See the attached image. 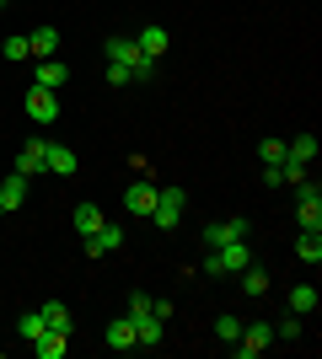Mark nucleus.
<instances>
[{
  "instance_id": "f8f14e48",
  "label": "nucleus",
  "mask_w": 322,
  "mask_h": 359,
  "mask_svg": "<svg viewBox=\"0 0 322 359\" xmlns=\"http://www.w3.org/2000/svg\"><path fill=\"white\" fill-rule=\"evenodd\" d=\"M38 316H43L48 332H70V327H76V316H70V306H65V300H43V306H38Z\"/></svg>"
},
{
  "instance_id": "5701e85b",
  "label": "nucleus",
  "mask_w": 322,
  "mask_h": 359,
  "mask_svg": "<svg viewBox=\"0 0 322 359\" xmlns=\"http://www.w3.org/2000/svg\"><path fill=\"white\" fill-rule=\"evenodd\" d=\"M317 300H322V295H317L311 285H295V290H290V311L307 316V311H317Z\"/></svg>"
},
{
  "instance_id": "412c9836",
  "label": "nucleus",
  "mask_w": 322,
  "mask_h": 359,
  "mask_svg": "<svg viewBox=\"0 0 322 359\" xmlns=\"http://www.w3.org/2000/svg\"><path fill=\"white\" fill-rule=\"evenodd\" d=\"M135 43H140V54H145V60H161V54H167V27H145Z\"/></svg>"
},
{
  "instance_id": "c85d7f7f",
  "label": "nucleus",
  "mask_w": 322,
  "mask_h": 359,
  "mask_svg": "<svg viewBox=\"0 0 322 359\" xmlns=\"http://www.w3.org/2000/svg\"><path fill=\"white\" fill-rule=\"evenodd\" d=\"M274 338H285V344H295V338H301V316H285V322H279V327H274Z\"/></svg>"
},
{
  "instance_id": "20e7f679",
  "label": "nucleus",
  "mask_w": 322,
  "mask_h": 359,
  "mask_svg": "<svg viewBox=\"0 0 322 359\" xmlns=\"http://www.w3.org/2000/svg\"><path fill=\"white\" fill-rule=\"evenodd\" d=\"M81 241H86V257H107V252H119V247H123V225L119 220H102L97 236H81Z\"/></svg>"
},
{
  "instance_id": "f03ea898",
  "label": "nucleus",
  "mask_w": 322,
  "mask_h": 359,
  "mask_svg": "<svg viewBox=\"0 0 322 359\" xmlns=\"http://www.w3.org/2000/svg\"><path fill=\"white\" fill-rule=\"evenodd\" d=\"M269 344H274V327H269V322H253V327L242 322V332H236V359H258Z\"/></svg>"
},
{
  "instance_id": "7c9ffc66",
  "label": "nucleus",
  "mask_w": 322,
  "mask_h": 359,
  "mask_svg": "<svg viewBox=\"0 0 322 359\" xmlns=\"http://www.w3.org/2000/svg\"><path fill=\"white\" fill-rule=\"evenodd\" d=\"M145 311H151V295H129V311H123V316L135 322V316H145Z\"/></svg>"
},
{
  "instance_id": "bb28decb",
  "label": "nucleus",
  "mask_w": 322,
  "mask_h": 359,
  "mask_svg": "<svg viewBox=\"0 0 322 359\" xmlns=\"http://www.w3.org/2000/svg\"><path fill=\"white\" fill-rule=\"evenodd\" d=\"M0 54H6V60H11V65L32 60V48H27V38H6V43H0Z\"/></svg>"
},
{
  "instance_id": "7ed1b4c3",
  "label": "nucleus",
  "mask_w": 322,
  "mask_h": 359,
  "mask_svg": "<svg viewBox=\"0 0 322 359\" xmlns=\"http://www.w3.org/2000/svg\"><path fill=\"white\" fill-rule=\"evenodd\" d=\"M151 220L161 225V231H172V225L183 220V188H156V210Z\"/></svg>"
},
{
  "instance_id": "473e14b6",
  "label": "nucleus",
  "mask_w": 322,
  "mask_h": 359,
  "mask_svg": "<svg viewBox=\"0 0 322 359\" xmlns=\"http://www.w3.org/2000/svg\"><path fill=\"white\" fill-rule=\"evenodd\" d=\"M0 220H6V204H0Z\"/></svg>"
},
{
  "instance_id": "ddd939ff",
  "label": "nucleus",
  "mask_w": 322,
  "mask_h": 359,
  "mask_svg": "<svg viewBox=\"0 0 322 359\" xmlns=\"http://www.w3.org/2000/svg\"><path fill=\"white\" fill-rule=\"evenodd\" d=\"M107 65H129V70H135V65L140 60H145V54H140V43H135V38H107Z\"/></svg>"
},
{
  "instance_id": "4468645a",
  "label": "nucleus",
  "mask_w": 322,
  "mask_h": 359,
  "mask_svg": "<svg viewBox=\"0 0 322 359\" xmlns=\"http://www.w3.org/2000/svg\"><path fill=\"white\" fill-rule=\"evenodd\" d=\"M65 348H70V332H38L32 338V354L38 359H65Z\"/></svg>"
},
{
  "instance_id": "39448f33",
  "label": "nucleus",
  "mask_w": 322,
  "mask_h": 359,
  "mask_svg": "<svg viewBox=\"0 0 322 359\" xmlns=\"http://www.w3.org/2000/svg\"><path fill=\"white\" fill-rule=\"evenodd\" d=\"M43 172H54V177H76L81 172V156L70 145H54L48 140V150H43Z\"/></svg>"
},
{
  "instance_id": "9d476101",
  "label": "nucleus",
  "mask_w": 322,
  "mask_h": 359,
  "mask_svg": "<svg viewBox=\"0 0 322 359\" xmlns=\"http://www.w3.org/2000/svg\"><path fill=\"white\" fill-rule=\"evenodd\" d=\"M43 150H48V140H27V145L16 150V166H11V172H22V177H38V172H43Z\"/></svg>"
},
{
  "instance_id": "2f4dec72",
  "label": "nucleus",
  "mask_w": 322,
  "mask_h": 359,
  "mask_svg": "<svg viewBox=\"0 0 322 359\" xmlns=\"http://www.w3.org/2000/svg\"><path fill=\"white\" fill-rule=\"evenodd\" d=\"M263 182H269V188H290V182H285V166H263Z\"/></svg>"
},
{
  "instance_id": "aec40b11",
  "label": "nucleus",
  "mask_w": 322,
  "mask_h": 359,
  "mask_svg": "<svg viewBox=\"0 0 322 359\" xmlns=\"http://www.w3.org/2000/svg\"><path fill=\"white\" fill-rule=\"evenodd\" d=\"M65 75H70V70H65L60 60H38V70H32V86H48V91H54V86H65Z\"/></svg>"
},
{
  "instance_id": "4be33fe9",
  "label": "nucleus",
  "mask_w": 322,
  "mask_h": 359,
  "mask_svg": "<svg viewBox=\"0 0 322 359\" xmlns=\"http://www.w3.org/2000/svg\"><path fill=\"white\" fill-rule=\"evenodd\" d=\"M285 156H290V161H301V166H311V161H317V140H311V135L285 140Z\"/></svg>"
},
{
  "instance_id": "6ab92c4d",
  "label": "nucleus",
  "mask_w": 322,
  "mask_h": 359,
  "mask_svg": "<svg viewBox=\"0 0 322 359\" xmlns=\"http://www.w3.org/2000/svg\"><path fill=\"white\" fill-rule=\"evenodd\" d=\"M70 220H76V231H81V236H97L107 215L97 210V204H76V210H70Z\"/></svg>"
},
{
  "instance_id": "1a4fd4ad",
  "label": "nucleus",
  "mask_w": 322,
  "mask_h": 359,
  "mask_svg": "<svg viewBox=\"0 0 322 359\" xmlns=\"http://www.w3.org/2000/svg\"><path fill=\"white\" fill-rule=\"evenodd\" d=\"M27 182L32 177H22V172H6V177H0V204H6V215H16L27 204Z\"/></svg>"
},
{
  "instance_id": "72a5a7b5",
  "label": "nucleus",
  "mask_w": 322,
  "mask_h": 359,
  "mask_svg": "<svg viewBox=\"0 0 322 359\" xmlns=\"http://www.w3.org/2000/svg\"><path fill=\"white\" fill-rule=\"evenodd\" d=\"M0 6H6V0H0Z\"/></svg>"
},
{
  "instance_id": "0eeeda50",
  "label": "nucleus",
  "mask_w": 322,
  "mask_h": 359,
  "mask_svg": "<svg viewBox=\"0 0 322 359\" xmlns=\"http://www.w3.org/2000/svg\"><path fill=\"white\" fill-rule=\"evenodd\" d=\"M123 210H129V215H151L156 210V182L151 177H135L129 188H123Z\"/></svg>"
},
{
  "instance_id": "393cba45",
  "label": "nucleus",
  "mask_w": 322,
  "mask_h": 359,
  "mask_svg": "<svg viewBox=\"0 0 322 359\" xmlns=\"http://www.w3.org/2000/svg\"><path fill=\"white\" fill-rule=\"evenodd\" d=\"M258 161H263V166H279V161H285V140H274V135H269V140L258 145Z\"/></svg>"
},
{
  "instance_id": "423d86ee",
  "label": "nucleus",
  "mask_w": 322,
  "mask_h": 359,
  "mask_svg": "<svg viewBox=\"0 0 322 359\" xmlns=\"http://www.w3.org/2000/svg\"><path fill=\"white\" fill-rule=\"evenodd\" d=\"M27 118L32 123H54V118H60V97H54L48 86H32L27 91Z\"/></svg>"
},
{
  "instance_id": "2eb2a0df",
  "label": "nucleus",
  "mask_w": 322,
  "mask_h": 359,
  "mask_svg": "<svg viewBox=\"0 0 322 359\" xmlns=\"http://www.w3.org/2000/svg\"><path fill=\"white\" fill-rule=\"evenodd\" d=\"M27 48H32V60H54L60 32H54V27H32V32H27Z\"/></svg>"
},
{
  "instance_id": "9b49d317",
  "label": "nucleus",
  "mask_w": 322,
  "mask_h": 359,
  "mask_svg": "<svg viewBox=\"0 0 322 359\" xmlns=\"http://www.w3.org/2000/svg\"><path fill=\"white\" fill-rule=\"evenodd\" d=\"M161 338H167V322H161V316H156V311L135 316V344H140V348H156V344H161Z\"/></svg>"
},
{
  "instance_id": "dca6fc26",
  "label": "nucleus",
  "mask_w": 322,
  "mask_h": 359,
  "mask_svg": "<svg viewBox=\"0 0 322 359\" xmlns=\"http://www.w3.org/2000/svg\"><path fill=\"white\" fill-rule=\"evenodd\" d=\"M102 338H107V348H119V354H123V348H140V344H135V322H129V316L107 322V332H102Z\"/></svg>"
},
{
  "instance_id": "cd10ccee",
  "label": "nucleus",
  "mask_w": 322,
  "mask_h": 359,
  "mask_svg": "<svg viewBox=\"0 0 322 359\" xmlns=\"http://www.w3.org/2000/svg\"><path fill=\"white\" fill-rule=\"evenodd\" d=\"M16 332L32 344V338H38V332H48V327H43V316H38V311H27V316H16Z\"/></svg>"
},
{
  "instance_id": "f3484780",
  "label": "nucleus",
  "mask_w": 322,
  "mask_h": 359,
  "mask_svg": "<svg viewBox=\"0 0 322 359\" xmlns=\"http://www.w3.org/2000/svg\"><path fill=\"white\" fill-rule=\"evenodd\" d=\"M236 279H242V295H269V269H263L258 257H253V263H247Z\"/></svg>"
},
{
  "instance_id": "6e6552de",
  "label": "nucleus",
  "mask_w": 322,
  "mask_h": 359,
  "mask_svg": "<svg viewBox=\"0 0 322 359\" xmlns=\"http://www.w3.org/2000/svg\"><path fill=\"white\" fill-rule=\"evenodd\" d=\"M226 241H247V220H242V215L204 225V247H226Z\"/></svg>"
},
{
  "instance_id": "c756f323",
  "label": "nucleus",
  "mask_w": 322,
  "mask_h": 359,
  "mask_svg": "<svg viewBox=\"0 0 322 359\" xmlns=\"http://www.w3.org/2000/svg\"><path fill=\"white\" fill-rule=\"evenodd\" d=\"M129 81H135L129 65H107V86H129Z\"/></svg>"
},
{
  "instance_id": "a211bd4d",
  "label": "nucleus",
  "mask_w": 322,
  "mask_h": 359,
  "mask_svg": "<svg viewBox=\"0 0 322 359\" xmlns=\"http://www.w3.org/2000/svg\"><path fill=\"white\" fill-rule=\"evenodd\" d=\"M295 263H311V269L322 263V231H301L295 236Z\"/></svg>"
},
{
  "instance_id": "f257e3e1",
  "label": "nucleus",
  "mask_w": 322,
  "mask_h": 359,
  "mask_svg": "<svg viewBox=\"0 0 322 359\" xmlns=\"http://www.w3.org/2000/svg\"><path fill=\"white\" fill-rule=\"evenodd\" d=\"M253 263V247L247 241H226V247H210V257L199 263L204 279H226V273H242Z\"/></svg>"
},
{
  "instance_id": "a878e982",
  "label": "nucleus",
  "mask_w": 322,
  "mask_h": 359,
  "mask_svg": "<svg viewBox=\"0 0 322 359\" xmlns=\"http://www.w3.org/2000/svg\"><path fill=\"white\" fill-rule=\"evenodd\" d=\"M236 332H242V316H220V322H215V338H220V344H236Z\"/></svg>"
},
{
  "instance_id": "b1692460",
  "label": "nucleus",
  "mask_w": 322,
  "mask_h": 359,
  "mask_svg": "<svg viewBox=\"0 0 322 359\" xmlns=\"http://www.w3.org/2000/svg\"><path fill=\"white\" fill-rule=\"evenodd\" d=\"M295 220H301V231H322V198L301 204V210H295Z\"/></svg>"
}]
</instances>
